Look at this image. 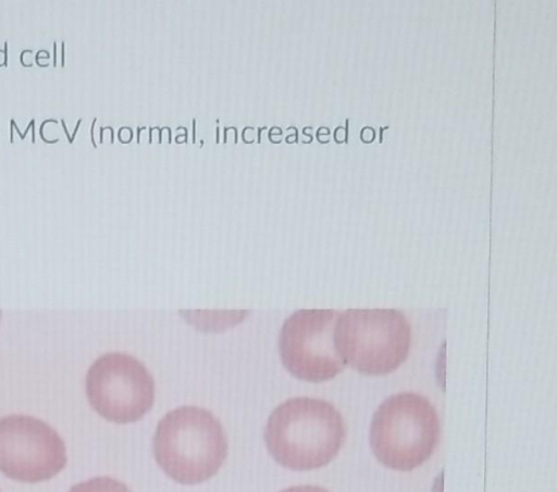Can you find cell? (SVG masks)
<instances>
[{
    "mask_svg": "<svg viewBox=\"0 0 557 492\" xmlns=\"http://www.w3.org/2000/svg\"><path fill=\"white\" fill-rule=\"evenodd\" d=\"M346 435L339 411L329 402L293 397L280 404L267 421L264 440L280 465L297 471L329 464L339 452Z\"/></svg>",
    "mask_w": 557,
    "mask_h": 492,
    "instance_id": "cell-1",
    "label": "cell"
},
{
    "mask_svg": "<svg viewBox=\"0 0 557 492\" xmlns=\"http://www.w3.org/2000/svg\"><path fill=\"white\" fill-rule=\"evenodd\" d=\"M227 438L219 419L197 406L170 410L153 435L157 464L174 481L196 484L213 477L227 456Z\"/></svg>",
    "mask_w": 557,
    "mask_h": 492,
    "instance_id": "cell-2",
    "label": "cell"
},
{
    "mask_svg": "<svg viewBox=\"0 0 557 492\" xmlns=\"http://www.w3.org/2000/svg\"><path fill=\"white\" fill-rule=\"evenodd\" d=\"M440 431L437 413L429 399L405 392L388 397L374 411L370 444L382 465L409 471L432 455Z\"/></svg>",
    "mask_w": 557,
    "mask_h": 492,
    "instance_id": "cell-3",
    "label": "cell"
},
{
    "mask_svg": "<svg viewBox=\"0 0 557 492\" xmlns=\"http://www.w3.org/2000/svg\"><path fill=\"white\" fill-rule=\"evenodd\" d=\"M411 329L396 309H347L337 317L334 344L342 360L360 373L384 376L408 357Z\"/></svg>",
    "mask_w": 557,
    "mask_h": 492,
    "instance_id": "cell-4",
    "label": "cell"
},
{
    "mask_svg": "<svg viewBox=\"0 0 557 492\" xmlns=\"http://www.w3.org/2000/svg\"><path fill=\"white\" fill-rule=\"evenodd\" d=\"M154 381L134 356L110 352L98 357L86 374V395L92 409L108 421L131 423L154 402Z\"/></svg>",
    "mask_w": 557,
    "mask_h": 492,
    "instance_id": "cell-5",
    "label": "cell"
},
{
    "mask_svg": "<svg viewBox=\"0 0 557 492\" xmlns=\"http://www.w3.org/2000/svg\"><path fill=\"white\" fill-rule=\"evenodd\" d=\"M334 309H299L283 323L278 352L285 369L307 382H323L343 371L346 364L336 352Z\"/></svg>",
    "mask_w": 557,
    "mask_h": 492,
    "instance_id": "cell-6",
    "label": "cell"
},
{
    "mask_svg": "<svg viewBox=\"0 0 557 492\" xmlns=\"http://www.w3.org/2000/svg\"><path fill=\"white\" fill-rule=\"evenodd\" d=\"M66 460L62 438L45 421L15 414L0 418V471L7 477L28 483L46 481Z\"/></svg>",
    "mask_w": 557,
    "mask_h": 492,
    "instance_id": "cell-7",
    "label": "cell"
},
{
    "mask_svg": "<svg viewBox=\"0 0 557 492\" xmlns=\"http://www.w3.org/2000/svg\"><path fill=\"white\" fill-rule=\"evenodd\" d=\"M186 321L195 325V328L206 331H221L240 322L246 310H233V311H191L185 310L180 311Z\"/></svg>",
    "mask_w": 557,
    "mask_h": 492,
    "instance_id": "cell-8",
    "label": "cell"
},
{
    "mask_svg": "<svg viewBox=\"0 0 557 492\" xmlns=\"http://www.w3.org/2000/svg\"><path fill=\"white\" fill-rule=\"evenodd\" d=\"M69 492H131V490L114 478L96 477L73 485Z\"/></svg>",
    "mask_w": 557,
    "mask_h": 492,
    "instance_id": "cell-9",
    "label": "cell"
},
{
    "mask_svg": "<svg viewBox=\"0 0 557 492\" xmlns=\"http://www.w3.org/2000/svg\"><path fill=\"white\" fill-rule=\"evenodd\" d=\"M281 492H329L325 489L318 485H295L287 488Z\"/></svg>",
    "mask_w": 557,
    "mask_h": 492,
    "instance_id": "cell-10",
    "label": "cell"
},
{
    "mask_svg": "<svg viewBox=\"0 0 557 492\" xmlns=\"http://www.w3.org/2000/svg\"><path fill=\"white\" fill-rule=\"evenodd\" d=\"M360 137L364 143H371L375 137V132L370 126H364L361 130Z\"/></svg>",
    "mask_w": 557,
    "mask_h": 492,
    "instance_id": "cell-11",
    "label": "cell"
},
{
    "mask_svg": "<svg viewBox=\"0 0 557 492\" xmlns=\"http://www.w3.org/2000/svg\"><path fill=\"white\" fill-rule=\"evenodd\" d=\"M334 138L337 143H343L347 139L346 128L343 126H338L334 132Z\"/></svg>",
    "mask_w": 557,
    "mask_h": 492,
    "instance_id": "cell-12",
    "label": "cell"
},
{
    "mask_svg": "<svg viewBox=\"0 0 557 492\" xmlns=\"http://www.w3.org/2000/svg\"><path fill=\"white\" fill-rule=\"evenodd\" d=\"M96 121H97V118H95V119H94V121H92V124H91V132H90V133H91V140H92V145H94V147H95V148L97 147V146H96V143H95V139H94V126H95Z\"/></svg>",
    "mask_w": 557,
    "mask_h": 492,
    "instance_id": "cell-13",
    "label": "cell"
},
{
    "mask_svg": "<svg viewBox=\"0 0 557 492\" xmlns=\"http://www.w3.org/2000/svg\"><path fill=\"white\" fill-rule=\"evenodd\" d=\"M4 65H7L8 62V44L4 42Z\"/></svg>",
    "mask_w": 557,
    "mask_h": 492,
    "instance_id": "cell-14",
    "label": "cell"
},
{
    "mask_svg": "<svg viewBox=\"0 0 557 492\" xmlns=\"http://www.w3.org/2000/svg\"><path fill=\"white\" fill-rule=\"evenodd\" d=\"M61 123H62V125H63V128H64V131H65V134H66V136H67V139H69V142H70V144H71V137H70L69 132H67V130H66V126H65L64 120H61Z\"/></svg>",
    "mask_w": 557,
    "mask_h": 492,
    "instance_id": "cell-15",
    "label": "cell"
},
{
    "mask_svg": "<svg viewBox=\"0 0 557 492\" xmlns=\"http://www.w3.org/2000/svg\"><path fill=\"white\" fill-rule=\"evenodd\" d=\"M55 48H57V44H55V41H54V42H53V51H54V53H53V59H54L53 66H55V56H57V52H55V51H57V49H55Z\"/></svg>",
    "mask_w": 557,
    "mask_h": 492,
    "instance_id": "cell-16",
    "label": "cell"
},
{
    "mask_svg": "<svg viewBox=\"0 0 557 492\" xmlns=\"http://www.w3.org/2000/svg\"><path fill=\"white\" fill-rule=\"evenodd\" d=\"M62 66H64V42H62Z\"/></svg>",
    "mask_w": 557,
    "mask_h": 492,
    "instance_id": "cell-17",
    "label": "cell"
},
{
    "mask_svg": "<svg viewBox=\"0 0 557 492\" xmlns=\"http://www.w3.org/2000/svg\"><path fill=\"white\" fill-rule=\"evenodd\" d=\"M0 316H1V311H0Z\"/></svg>",
    "mask_w": 557,
    "mask_h": 492,
    "instance_id": "cell-18",
    "label": "cell"
},
{
    "mask_svg": "<svg viewBox=\"0 0 557 492\" xmlns=\"http://www.w3.org/2000/svg\"><path fill=\"white\" fill-rule=\"evenodd\" d=\"M1 492V491H0Z\"/></svg>",
    "mask_w": 557,
    "mask_h": 492,
    "instance_id": "cell-19",
    "label": "cell"
}]
</instances>
